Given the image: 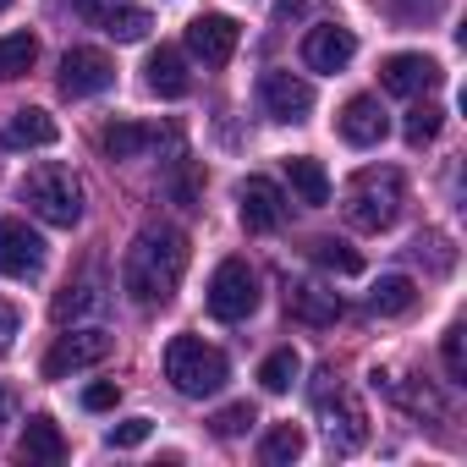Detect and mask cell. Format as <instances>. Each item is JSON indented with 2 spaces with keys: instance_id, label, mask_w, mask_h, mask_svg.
Here are the masks:
<instances>
[{
  "instance_id": "cell-34",
  "label": "cell",
  "mask_w": 467,
  "mask_h": 467,
  "mask_svg": "<svg viewBox=\"0 0 467 467\" xmlns=\"http://www.w3.org/2000/svg\"><path fill=\"white\" fill-rule=\"evenodd\" d=\"M17 330H23V314L6 303V297H0V358H6L12 352V341H17Z\"/></svg>"
},
{
  "instance_id": "cell-21",
  "label": "cell",
  "mask_w": 467,
  "mask_h": 467,
  "mask_svg": "<svg viewBox=\"0 0 467 467\" xmlns=\"http://www.w3.org/2000/svg\"><path fill=\"white\" fill-rule=\"evenodd\" d=\"M17 451H23V462H45V467H56V462H67V434H61V423L56 418H28V429H23V440H17Z\"/></svg>"
},
{
  "instance_id": "cell-9",
  "label": "cell",
  "mask_w": 467,
  "mask_h": 467,
  "mask_svg": "<svg viewBox=\"0 0 467 467\" xmlns=\"http://www.w3.org/2000/svg\"><path fill=\"white\" fill-rule=\"evenodd\" d=\"M39 270H45V237H39L28 220L6 214V220H0V275L34 281Z\"/></svg>"
},
{
  "instance_id": "cell-18",
  "label": "cell",
  "mask_w": 467,
  "mask_h": 467,
  "mask_svg": "<svg viewBox=\"0 0 467 467\" xmlns=\"http://www.w3.org/2000/svg\"><path fill=\"white\" fill-rule=\"evenodd\" d=\"M336 127H341V138H347L352 149H374V143H385L390 116H385V105H379V99L358 94V99H347V110L336 116Z\"/></svg>"
},
{
  "instance_id": "cell-36",
  "label": "cell",
  "mask_w": 467,
  "mask_h": 467,
  "mask_svg": "<svg viewBox=\"0 0 467 467\" xmlns=\"http://www.w3.org/2000/svg\"><path fill=\"white\" fill-rule=\"evenodd\" d=\"M440 6V0H396V17H407V23H418V17H429Z\"/></svg>"
},
{
  "instance_id": "cell-20",
  "label": "cell",
  "mask_w": 467,
  "mask_h": 467,
  "mask_svg": "<svg viewBox=\"0 0 467 467\" xmlns=\"http://www.w3.org/2000/svg\"><path fill=\"white\" fill-rule=\"evenodd\" d=\"M99 149L105 160H138L149 149H160V127H143V121H110L99 132Z\"/></svg>"
},
{
  "instance_id": "cell-15",
  "label": "cell",
  "mask_w": 467,
  "mask_h": 467,
  "mask_svg": "<svg viewBox=\"0 0 467 467\" xmlns=\"http://www.w3.org/2000/svg\"><path fill=\"white\" fill-rule=\"evenodd\" d=\"M237 209H243V225H248V231H275L292 203H286V192H281L270 176H248V182L237 187Z\"/></svg>"
},
{
  "instance_id": "cell-17",
  "label": "cell",
  "mask_w": 467,
  "mask_h": 467,
  "mask_svg": "<svg viewBox=\"0 0 467 467\" xmlns=\"http://www.w3.org/2000/svg\"><path fill=\"white\" fill-rule=\"evenodd\" d=\"M143 83H149V94H160V99H187V94H192L187 56H182L176 45L149 50V61H143Z\"/></svg>"
},
{
  "instance_id": "cell-26",
  "label": "cell",
  "mask_w": 467,
  "mask_h": 467,
  "mask_svg": "<svg viewBox=\"0 0 467 467\" xmlns=\"http://www.w3.org/2000/svg\"><path fill=\"white\" fill-rule=\"evenodd\" d=\"M39 61V39L34 34H6L0 39V78H28Z\"/></svg>"
},
{
  "instance_id": "cell-27",
  "label": "cell",
  "mask_w": 467,
  "mask_h": 467,
  "mask_svg": "<svg viewBox=\"0 0 467 467\" xmlns=\"http://www.w3.org/2000/svg\"><path fill=\"white\" fill-rule=\"evenodd\" d=\"M308 254H314V265H325V270H336V275H358V270H363V254L347 248L341 237H319Z\"/></svg>"
},
{
  "instance_id": "cell-29",
  "label": "cell",
  "mask_w": 467,
  "mask_h": 467,
  "mask_svg": "<svg viewBox=\"0 0 467 467\" xmlns=\"http://www.w3.org/2000/svg\"><path fill=\"white\" fill-rule=\"evenodd\" d=\"M440 127H445V110H440V105H412L401 132H407V143H412V149H423V143H434V138H440Z\"/></svg>"
},
{
  "instance_id": "cell-23",
  "label": "cell",
  "mask_w": 467,
  "mask_h": 467,
  "mask_svg": "<svg viewBox=\"0 0 467 467\" xmlns=\"http://www.w3.org/2000/svg\"><path fill=\"white\" fill-rule=\"evenodd\" d=\"M412 303H418V286H412L407 275H379V281H374V292H368V308H374V314H385V319L412 314Z\"/></svg>"
},
{
  "instance_id": "cell-12",
  "label": "cell",
  "mask_w": 467,
  "mask_h": 467,
  "mask_svg": "<svg viewBox=\"0 0 467 467\" xmlns=\"http://www.w3.org/2000/svg\"><path fill=\"white\" fill-rule=\"evenodd\" d=\"M110 83H116V67H110L105 50L78 45V50L61 56V94H67V99H94V94H105Z\"/></svg>"
},
{
  "instance_id": "cell-3",
  "label": "cell",
  "mask_w": 467,
  "mask_h": 467,
  "mask_svg": "<svg viewBox=\"0 0 467 467\" xmlns=\"http://www.w3.org/2000/svg\"><path fill=\"white\" fill-rule=\"evenodd\" d=\"M17 198H23V203H28V214H39L45 225L72 231V225L83 220V182H78L67 165H56V160L34 165V171L17 182Z\"/></svg>"
},
{
  "instance_id": "cell-2",
  "label": "cell",
  "mask_w": 467,
  "mask_h": 467,
  "mask_svg": "<svg viewBox=\"0 0 467 467\" xmlns=\"http://www.w3.org/2000/svg\"><path fill=\"white\" fill-rule=\"evenodd\" d=\"M401 203H407V182H401V171H390V165L358 171V176L347 182V198H341V209H347V220H352L358 231H390V225L401 220Z\"/></svg>"
},
{
  "instance_id": "cell-11",
  "label": "cell",
  "mask_w": 467,
  "mask_h": 467,
  "mask_svg": "<svg viewBox=\"0 0 467 467\" xmlns=\"http://www.w3.org/2000/svg\"><path fill=\"white\" fill-rule=\"evenodd\" d=\"M237 39H243V28L225 12H203V17L187 23V56L203 61V67H225L231 56H237Z\"/></svg>"
},
{
  "instance_id": "cell-39",
  "label": "cell",
  "mask_w": 467,
  "mask_h": 467,
  "mask_svg": "<svg viewBox=\"0 0 467 467\" xmlns=\"http://www.w3.org/2000/svg\"><path fill=\"white\" fill-rule=\"evenodd\" d=\"M0 407H6V396H0Z\"/></svg>"
},
{
  "instance_id": "cell-38",
  "label": "cell",
  "mask_w": 467,
  "mask_h": 467,
  "mask_svg": "<svg viewBox=\"0 0 467 467\" xmlns=\"http://www.w3.org/2000/svg\"><path fill=\"white\" fill-rule=\"evenodd\" d=\"M6 6H12V0H0V12H6Z\"/></svg>"
},
{
  "instance_id": "cell-6",
  "label": "cell",
  "mask_w": 467,
  "mask_h": 467,
  "mask_svg": "<svg viewBox=\"0 0 467 467\" xmlns=\"http://www.w3.org/2000/svg\"><path fill=\"white\" fill-rule=\"evenodd\" d=\"M254 308H259V275H254V265L248 259L214 265V275H209V314L225 319V325H237Z\"/></svg>"
},
{
  "instance_id": "cell-32",
  "label": "cell",
  "mask_w": 467,
  "mask_h": 467,
  "mask_svg": "<svg viewBox=\"0 0 467 467\" xmlns=\"http://www.w3.org/2000/svg\"><path fill=\"white\" fill-rule=\"evenodd\" d=\"M149 429H154L149 418H127V423H116V429H110V451H132V445H143Z\"/></svg>"
},
{
  "instance_id": "cell-30",
  "label": "cell",
  "mask_w": 467,
  "mask_h": 467,
  "mask_svg": "<svg viewBox=\"0 0 467 467\" xmlns=\"http://www.w3.org/2000/svg\"><path fill=\"white\" fill-rule=\"evenodd\" d=\"M440 358H445V374L462 385V379H467V325H451V330L440 336Z\"/></svg>"
},
{
  "instance_id": "cell-37",
  "label": "cell",
  "mask_w": 467,
  "mask_h": 467,
  "mask_svg": "<svg viewBox=\"0 0 467 467\" xmlns=\"http://www.w3.org/2000/svg\"><path fill=\"white\" fill-rule=\"evenodd\" d=\"M303 12H308V0H275V23H292Z\"/></svg>"
},
{
  "instance_id": "cell-35",
  "label": "cell",
  "mask_w": 467,
  "mask_h": 467,
  "mask_svg": "<svg viewBox=\"0 0 467 467\" xmlns=\"http://www.w3.org/2000/svg\"><path fill=\"white\" fill-rule=\"evenodd\" d=\"M116 396H121V390H116L110 379H99V385H88V390H83V407H88V412H110V407H116Z\"/></svg>"
},
{
  "instance_id": "cell-7",
  "label": "cell",
  "mask_w": 467,
  "mask_h": 467,
  "mask_svg": "<svg viewBox=\"0 0 467 467\" xmlns=\"http://www.w3.org/2000/svg\"><path fill=\"white\" fill-rule=\"evenodd\" d=\"M110 347H116V336H110V330H99V325L67 330V336H56V347H50V358H45V379L83 374V368L105 363V358H110Z\"/></svg>"
},
{
  "instance_id": "cell-24",
  "label": "cell",
  "mask_w": 467,
  "mask_h": 467,
  "mask_svg": "<svg viewBox=\"0 0 467 467\" xmlns=\"http://www.w3.org/2000/svg\"><path fill=\"white\" fill-rule=\"evenodd\" d=\"M297 374H303V358H297V347H281V352H270V358L259 363V385H265L270 396L292 390V385H297Z\"/></svg>"
},
{
  "instance_id": "cell-13",
  "label": "cell",
  "mask_w": 467,
  "mask_h": 467,
  "mask_svg": "<svg viewBox=\"0 0 467 467\" xmlns=\"http://www.w3.org/2000/svg\"><path fill=\"white\" fill-rule=\"evenodd\" d=\"M352 56H358V39H352V28H341V23H319V28H308V39H303V67H308V72H347Z\"/></svg>"
},
{
  "instance_id": "cell-25",
  "label": "cell",
  "mask_w": 467,
  "mask_h": 467,
  "mask_svg": "<svg viewBox=\"0 0 467 467\" xmlns=\"http://www.w3.org/2000/svg\"><path fill=\"white\" fill-rule=\"evenodd\" d=\"M297 456H303V429L297 423H275L265 434V445H259V462L265 467H292Z\"/></svg>"
},
{
  "instance_id": "cell-4",
  "label": "cell",
  "mask_w": 467,
  "mask_h": 467,
  "mask_svg": "<svg viewBox=\"0 0 467 467\" xmlns=\"http://www.w3.org/2000/svg\"><path fill=\"white\" fill-rule=\"evenodd\" d=\"M165 379H171L176 396L203 401V396H214L231 379V363H225L220 347H209L198 336H171V347H165Z\"/></svg>"
},
{
  "instance_id": "cell-14",
  "label": "cell",
  "mask_w": 467,
  "mask_h": 467,
  "mask_svg": "<svg viewBox=\"0 0 467 467\" xmlns=\"http://www.w3.org/2000/svg\"><path fill=\"white\" fill-rule=\"evenodd\" d=\"M379 83H385V94L418 99V94L440 88V61H429V56H418V50H401V56H390V61L379 67Z\"/></svg>"
},
{
  "instance_id": "cell-22",
  "label": "cell",
  "mask_w": 467,
  "mask_h": 467,
  "mask_svg": "<svg viewBox=\"0 0 467 467\" xmlns=\"http://www.w3.org/2000/svg\"><path fill=\"white\" fill-rule=\"evenodd\" d=\"M286 176H292V192H297L308 209L330 203V176H325V165H319L314 154H292V160H286Z\"/></svg>"
},
{
  "instance_id": "cell-5",
  "label": "cell",
  "mask_w": 467,
  "mask_h": 467,
  "mask_svg": "<svg viewBox=\"0 0 467 467\" xmlns=\"http://www.w3.org/2000/svg\"><path fill=\"white\" fill-rule=\"evenodd\" d=\"M314 379H319V385H314V412L325 418L330 445H336V451H358V445L368 440V418H363V407L341 390L336 368H319Z\"/></svg>"
},
{
  "instance_id": "cell-10",
  "label": "cell",
  "mask_w": 467,
  "mask_h": 467,
  "mask_svg": "<svg viewBox=\"0 0 467 467\" xmlns=\"http://www.w3.org/2000/svg\"><path fill=\"white\" fill-rule=\"evenodd\" d=\"M72 12L88 23V28H105L110 39H121V45H138V39H149V12L143 6H132V0H72Z\"/></svg>"
},
{
  "instance_id": "cell-1",
  "label": "cell",
  "mask_w": 467,
  "mask_h": 467,
  "mask_svg": "<svg viewBox=\"0 0 467 467\" xmlns=\"http://www.w3.org/2000/svg\"><path fill=\"white\" fill-rule=\"evenodd\" d=\"M182 275H187V237L176 225H143L121 259V292L138 308H165Z\"/></svg>"
},
{
  "instance_id": "cell-19",
  "label": "cell",
  "mask_w": 467,
  "mask_h": 467,
  "mask_svg": "<svg viewBox=\"0 0 467 467\" xmlns=\"http://www.w3.org/2000/svg\"><path fill=\"white\" fill-rule=\"evenodd\" d=\"M6 149H50L56 138H61V127H56V116L50 110H39V105H28V110H17L12 121H6Z\"/></svg>"
},
{
  "instance_id": "cell-28",
  "label": "cell",
  "mask_w": 467,
  "mask_h": 467,
  "mask_svg": "<svg viewBox=\"0 0 467 467\" xmlns=\"http://www.w3.org/2000/svg\"><path fill=\"white\" fill-rule=\"evenodd\" d=\"M94 308H105V297H99L94 281H78V286H67V292L56 297V319H61V325H67V319H83V314H94Z\"/></svg>"
},
{
  "instance_id": "cell-16",
  "label": "cell",
  "mask_w": 467,
  "mask_h": 467,
  "mask_svg": "<svg viewBox=\"0 0 467 467\" xmlns=\"http://www.w3.org/2000/svg\"><path fill=\"white\" fill-rule=\"evenodd\" d=\"M286 314L314 325V330H325V325H336L347 314V303H341V292H330L319 281H286Z\"/></svg>"
},
{
  "instance_id": "cell-8",
  "label": "cell",
  "mask_w": 467,
  "mask_h": 467,
  "mask_svg": "<svg viewBox=\"0 0 467 467\" xmlns=\"http://www.w3.org/2000/svg\"><path fill=\"white\" fill-rule=\"evenodd\" d=\"M259 105H265L270 121H308V110H314V83L297 78V72H286V67H270V72L259 78Z\"/></svg>"
},
{
  "instance_id": "cell-33",
  "label": "cell",
  "mask_w": 467,
  "mask_h": 467,
  "mask_svg": "<svg viewBox=\"0 0 467 467\" xmlns=\"http://www.w3.org/2000/svg\"><path fill=\"white\" fill-rule=\"evenodd\" d=\"M412 254H418V259H429V265H434L440 275L451 270V248H445V237H434V231H429V237H418V243H412Z\"/></svg>"
},
{
  "instance_id": "cell-31",
  "label": "cell",
  "mask_w": 467,
  "mask_h": 467,
  "mask_svg": "<svg viewBox=\"0 0 467 467\" xmlns=\"http://www.w3.org/2000/svg\"><path fill=\"white\" fill-rule=\"evenodd\" d=\"M254 423H259V418H254V407H248V401H237V407H220V412L209 418V429H214L220 440H237V434H248Z\"/></svg>"
}]
</instances>
